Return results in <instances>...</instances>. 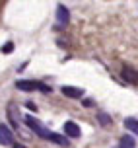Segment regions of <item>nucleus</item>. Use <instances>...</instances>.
<instances>
[{"mask_svg": "<svg viewBox=\"0 0 138 148\" xmlns=\"http://www.w3.org/2000/svg\"><path fill=\"white\" fill-rule=\"evenodd\" d=\"M16 88L22 90V92H33V90H41L43 94H49L51 88L45 86L43 82H35V80H18L16 82Z\"/></svg>", "mask_w": 138, "mask_h": 148, "instance_id": "obj_1", "label": "nucleus"}, {"mask_svg": "<svg viewBox=\"0 0 138 148\" xmlns=\"http://www.w3.org/2000/svg\"><path fill=\"white\" fill-rule=\"evenodd\" d=\"M25 125H27L29 129L37 134V136H41V138H47V136H49V131H45L43 123H41V121H37L35 117H31V115L25 117Z\"/></svg>", "mask_w": 138, "mask_h": 148, "instance_id": "obj_2", "label": "nucleus"}, {"mask_svg": "<svg viewBox=\"0 0 138 148\" xmlns=\"http://www.w3.org/2000/svg\"><path fill=\"white\" fill-rule=\"evenodd\" d=\"M60 92H62L64 97H70V99H80V97L84 96V90L82 88H74V86H62Z\"/></svg>", "mask_w": 138, "mask_h": 148, "instance_id": "obj_3", "label": "nucleus"}, {"mask_svg": "<svg viewBox=\"0 0 138 148\" xmlns=\"http://www.w3.org/2000/svg\"><path fill=\"white\" fill-rule=\"evenodd\" d=\"M124 82H128V84H138V70L132 66H124L123 72H121Z\"/></svg>", "mask_w": 138, "mask_h": 148, "instance_id": "obj_4", "label": "nucleus"}, {"mask_svg": "<svg viewBox=\"0 0 138 148\" xmlns=\"http://www.w3.org/2000/svg\"><path fill=\"white\" fill-rule=\"evenodd\" d=\"M0 144L8 146V144H14V134L8 129L6 125H0Z\"/></svg>", "mask_w": 138, "mask_h": 148, "instance_id": "obj_5", "label": "nucleus"}, {"mask_svg": "<svg viewBox=\"0 0 138 148\" xmlns=\"http://www.w3.org/2000/svg\"><path fill=\"white\" fill-rule=\"evenodd\" d=\"M62 129H64V134H66V136H70V138H78V136H80V133H82L80 127L76 125L74 121H66Z\"/></svg>", "mask_w": 138, "mask_h": 148, "instance_id": "obj_6", "label": "nucleus"}, {"mask_svg": "<svg viewBox=\"0 0 138 148\" xmlns=\"http://www.w3.org/2000/svg\"><path fill=\"white\" fill-rule=\"evenodd\" d=\"M57 20H58L60 25H66V23L70 22V12H68V8L62 6V4L57 8Z\"/></svg>", "mask_w": 138, "mask_h": 148, "instance_id": "obj_7", "label": "nucleus"}, {"mask_svg": "<svg viewBox=\"0 0 138 148\" xmlns=\"http://www.w3.org/2000/svg\"><path fill=\"white\" fill-rule=\"evenodd\" d=\"M51 142H55V144H58V146H64V148H68L70 146V140L66 138L64 134H57V133H49V136H47Z\"/></svg>", "mask_w": 138, "mask_h": 148, "instance_id": "obj_8", "label": "nucleus"}, {"mask_svg": "<svg viewBox=\"0 0 138 148\" xmlns=\"http://www.w3.org/2000/svg\"><path fill=\"white\" fill-rule=\"evenodd\" d=\"M124 127L130 131V133H134L138 136V121L134 117H128V119H124Z\"/></svg>", "mask_w": 138, "mask_h": 148, "instance_id": "obj_9", "label": "nucleus"}, {"mask_svg": "<svg viewBox=\"0 0 138 148\" xmlns=\"http://www.w3.org/2000/svg\"><path fill=\"white\" fill-rule=\"evenodd\" d=\"M121 148H136V142H134V138H132L130 134H124L123 138H121V144H119Z\"/></svg>", "mask_w": 138, "mask_h": 148, "instance_id": "obj_10", "label": "nucleus"}, {"mask_svg": "<svg viewBox=\"0 0 138 148\" xmlns=\"http://www.w3.org/2000/svg\"><path fill=\"white\" fill-rule=\"evenodd\" d=\"M97 121H99V125H101V127L111 125V117L107 115V113H97Z\"/></svg>", "mask_w": 138, "mask_h": 148, "instance_id": "obj_11", "label": "nucleus"}, {"mask_svg": "<svg viewBox=\"0 0 138 148\" xmlns=\"http://www.w3.org/2000/svg\"><path fill=\"white\" fill-rule=\"evenodd\" d=\"M12 51H14V43H12V41H8V43L2 45V53H4V55H10Z\"/></svg>", "mask_w": 138, "mask_h": 148, "instance_id": "obj_12", "label": "nucleus"}, {"mask_svg": "<svg viewBox=\"0 0 138 148\" xmlns=\"http://www.w3.org/2000/svg\"><path fill=\"white\" fill-rule=\"evenodd\" d=\"M25 105H27V109H33V111L37 109V105L33 103V101H27V103H25Z\"/></svg>", "mask_w": 138, "mask_h": 148, "instance_id": "obj_13", "label": "nucleus"}, {"mask_svg": "<svg viewBox=\"0 0 138 148\" xmlns=\"http://www.w3.org/2000/svg\"><path fill=\"white\" fill-rule=\"evenodd\" d=\"M14 148H25V146H22V144H14Z\"/></svg>", "mask_w": 138, "mask_h": 148, "instance_id": "obj_14", "label": "nucleus"}]
</instances>
